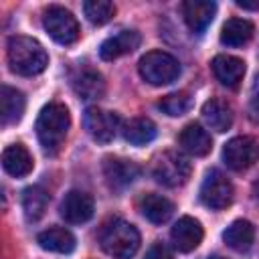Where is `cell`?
<instances>
[{"label":"cell","instance_id":"6da1fadb","mask_svg":"<svg viewBox=\"0 0 259 259\" xmlns=\"http://www.w3.org/2000/svg\"><path fill=\"white\" fill-rule=\"evenodd\" d=\"M8 65L16 75L22 77H32L38 75L47 69L49 65V55L45 47L30 36H10L8 38Z\"/></svg>","mask_w":259,"mask_h":259},{"label":"cell","instance_id":"7a4b0ae2","mask_svg":"<svg viewBox=\"0 0 259 259\" xmlns=\"http://www.w3.org/2000/svg\"><path fill=\"white\" fill-rule=\"evenodd\" d=\"M71 125L69 109L63 103H49L36 119V138L47 154H57L67 138Z\"/></svg>","mask_w":259,"mask_h":259},{"label":"cell","instance_id":"3957f363","mask_svg":"<svg viewBox=\"0 0 259 259\" xmlns=\"http://www.w3.org/2000/svg\"><path fill=\"white\" fill-rule=\"evenodd\" d=\"M101 249L113 259H130L140 249V233L138 229L121 219H113L103 225L99 233Z\"/></svg>","mask_w":259,"mask_h":259},{"label":"cell","instance_id":"277c9868","mask_svg":"<svg viewBox=\"0 0 259 259\" xmlns=\"http://www.w3.org/2000/svg\"><path fill=\"white\" fill-rule=\"evenodd\" d=\"M138 71L142 75V79L150 85H168L174 79H178L180 75V63L164 51H150L146 53L140 63H138Z\"/></svg>","mask_w":259,"mask_h":259},{"label":"cell","instance_id":"5b68a950","mask_svg":"<svg viewBox=\"0 0 259 259\" xmlns=\"http://www.w3.org/2000/svg\"><path fill=\"white\" fill-rule=\"evenodd\" d=\"M190 162L178 154V152H162L156 160H154V166H152V174L156 178V182H160L162 186H168V188H176V186H182L188 178H190Z\"/></svg>","mask_w":259,"mask_h":259},{"label":"cell","instance_id":"8992f818","mask_svg":"<svg viewBox=\"0 0 259 259\" xmlns=\"http://www.w3.org/2000/svg\"><path fill=\"white\" fill-rule=\"evenodd\" d=\"M45 30L59 45H73L79 38V24L75 16L63 6H49L42 16Z\"/></svg>","mask_w":259,"mask_h":259},{"label":"cell","instance_id":"52a82bcc","mask_svg":"<svg viewBox=\"0 0 259 259\" xmlns=\"http://www.w3.org/2000/svg\"><path fill=\"white\" fill-rule=\"evenodd\" d=\"M259 158V142L253 136L231 138L223 148V160L231 170H247Z\"/></svg>","mask_w":259,"mask_h":259},{"label":"cell","instance_id":"ba28073f","mask_svg":"<svg viewBox=\"0 0 259 259\" xmlns=\"http://www.w3.org/2000/svg\"><path fill=\"white\" fill-rule=\"evenodd\" d=\"M200 200L204 206L212 210L227 208L233 200V184L221 170L206 172L202 184H200Z\"/></svg>","mask_w":259,"mask_h":259},{"label":"cell","instance_id":"9c48e42d","mask_svg":"<svg viewBox=\"0 0 259 259\" xmlns=\"http://www.w3.org/2000/svg\"><path fill=\"white\" fill-rule=\"evenodd\" d=\"M83 121H85L89 136L99 144L111 142L117 136L119 125H121V119L117 113L107 111V109H99V107H87Z\"/></svg>","mask_w":259,"mask_h":259},{"label":"cell","instance_id":"30bf717a","mask_svg":"<svg viewBox=\"0 0 259 259\" xmlns=\"http://www.w3.org/2000/svg\"><path fill=\"white\" fill-rule=\"evenodd\" d=\"M140 172L142 170L134 160H125V158H117V156H109L103 160V176L111 190L127 188L130 184L136 182Z\"/></svg>","mask_w":259,"mask_h":259},{"label":"cell","instance_id":"8fae6325","mask_svg":"<svg viewBox=\"0 0 259 259\" xmlns=\"http://www.w3.org/2000/svg\"><path fill=\"white\" fill-rule=\"evenodd\" d=\"M93 210H95L93 198L83 190H69L61 202V217L73 225L87 223L93 217Z\"/></svg>","mask_w":259,"mask_h":259},{"label":"cell","instance_id":"7c38bea8","mask_svg":"<svg viewBox=\"0 0 259 259\" xmlns=\"http://www.w3.org/2000/svg\"><path fill=\"white\" fill-rule=\"evenodd\" d=\"M202 227L196 219L192 217H182L174 223L172 231H170V239H172V245L180 251V253H190L194 251L200 241H202Z\"/></svg>","mask_w":259,"mask_h":259},{"label":"cell","instance_id":"4fadbf2b","mask_svg":"<svg viewBox=\"0 0 259 259\" xmlns=\"http://www.w3.org/2000/svg\"><path fill=\"white\" fill-rule=\"evenodd\" d=\"M214 12H217V4L212 0H186V2H182L184 22L196 34L206 30V26L214 18Z\"/></svg>","mask_w":259,"mask_h":259},{"label":"cell","instance_id":"5bb4252c","mask_svg":"<svg viewBox=\"0 0 259 259\" xmlns=\"http://www.w3.org/2000/svg\"><path fill=\"white\" fill-rule=\"evenodd\" d=\"M142 38H140V32L136 30H119L117 34L105 38L99 47V57L103 61H113L117 57H123L127 53H134L138 47H140Z\"/></svg>","mask_w":259,"mask_h":259},{"label":"cell","instance_id":"9a60e30c","mask_svg":"<svg viewBox=\"0 0 259 259\" xmlns=\"http://www.w3.org/2000/svg\"><path fill=\"white\" fill-rule=\"evenodd\" d=\"M71 83H73L75 93H77L81 99H85V101L99 99V97H103V93H105V81H103L101 73H97V71L91 69V67H81V69H77V73L71 77Z\"/></svg>","mask_w":259,"mask_h":259},{"label":"cell","instance_id":"2e32d148","mask_svg":"<svg viewBox=\"0 0 259 259\" xmlns=\"http://www.w3.org/2000/svg\"><path fill=\"white\" fill-rule=\"evenodd\" d=\"M214 77L225 85V87H237L243 81L245 75V63L239 57L233 55H217L210 63Z\"/></svg>","mask_w":259,"mask_h":259},{"label":"cell","instance_id":"e0dca14e","mask_svg":"<svg viewBox=\"0 0 259 259\" xmlns=\"http://www.w3.org/2000/svg\"><path fill=\"white\" fill-rule=\"evenodd\" d=\"M178 144L190 156H206L212 148V140H210L208 132L198 123L184 125L180 136H178Z\"/></svg>","mask_w":259,"mask_h":259},{"label":"cell","instance_id":"ac0fdd59","mask_svg":"<svg viewBox=\"0 0 259 259\" xmlns=\"http://www.w3.org/2000/svg\"><path fill=\"white\" fill-rule=\"evenodd\" d=\"M2 166L10 176L20 178L32 170L34 160L22 144H12V146L4 148V152H2Z\"/></svg>","mask_w":259,"mask_h":259},{"label":"cell","instance_id":"d6986e66","mask_svg":"<svg viewBox=\"0 0 259 259\" xmlns=\"http://www.w3.org/2000/svg\"><path fill=\"white\" fill-rule=\"evenodd\" d=\"M202 117L210 130L223 134L233 125V107L227 101L212 97L202 105Z\"/></svg>","mask_w":259,"mask_h":259},{"label":"cell","instance_id":"ffe728a7","mask_svg":"<svg viewBox=\"0 0 259 259\" xmlns=\"http://www.w3.org/2000/svg\"><path fill=\"white\" fill-rule=\"evenodd\" d=\"M223 239H225V243L231 249H235L239 253L249 251L251 245H253V241H255V227L249 221H245V219H237V221H233L225 229Z\"/></svg>","mask_w":259,"mask_h":259},{"label":"cell","instance_id":"44dd1931","mask_svg":"<svg viewBox=\"0 0 259 259\" xmlns=\"http://www.w3.org/2000/svg\"><path fill=\"white\" fill-rule=\"evenodd\" d=\"M140 210H142V214H144L150 223L162 225V223H166V221L172 217L174 204H172L166 196L150 192V194H146V196L140 198Z\"/></svg>","mask_w":259,"mask_h":259},{"label":"cell","instance_id":"7402d4cb","mask_svg":"<svg viewBox=\"0 0 259 259\" xmlns=\"http://www.w3.org/2000/svg\"><path fill=\"white\" fill-rule=\"evenodd\" d=\"M255 26L245 18H229L221 28V42L227 47H243L253 38Z\"/></svg>","mask_w":259,"mask_h":259},{"label":"cell","instance_id":"603a6c76","mask_svg":"<svg viewBox=\"0 0 259 259\" xmlns=\"http://www.w3.org/2000/svg\"><path fill=\"white\" fill-rule=\"evenodd\" d=\"M36 243L45 251H53V253H71L75 249L73 233L63 229V227H53V229H47V231L38 233Z\"/></svg>","mask_w":259,"mask_h":259},{"label":"cell","instance_id":"cb8c5ba5","mask_svg":"<svg viewBox=\"0 0 259 259\" xmlns=\"http://www.w3.org/2000/svg\"><path fill=\"white\" fill-rule=\"evenodd\" d=\"M0 107H2V123L4 125L16 123L24 113V95L14 87L4 85L0 95Z\"/></svg>","mask_w":259,"mask_h":259},{"label":"cell","instance_id":"d4e9b609","mask_svg":"<svg viewBox=\"0 0 259 259\" xmlns=\"http://www.w3.org/2000/svg\"><path fill=\"white\" fill-rule=\"evenodd\" d=\"M49 206V192L42 186H28L22 192V210L28 221H38Z\"/></svg>","mask_w":259,"mask_h":259},{"label":"cell","instance_id":"484cf974","mask_svg":"<svg viewBox=\"0 0 259 259\" xmlns=\"http://www.w3.org/2000/svg\"><path fill=\"white\" fill-rule=\"evenodd\" d=\"M123 138L134 146H146L156 138V123L148 117H134L123 125Z\"/></svg>","mask_w":259,"mask_h":259},{"label":"cell","instance_id":"4316f807","mask_svg":"<svg viewBox=\"0 0 259 259\" xmlns=\"http://www.w3.org/2000/svg\"><path fill=\"white\" fill-rule=\"evenodd\" d=\"M158 107L170 115V117H180L184 113L190 111L192 107V97L186 93V91H174V93H168L164 95L160 101H158Z\"/></svg>","mask_w":259,"mask_h":259},{"label":"cell","instance_id":"83f0119b","mask_svg":"<svg viewBox=\"0 0 259 259\" xmlns=\"http://www.w3.org/2000/svg\"><path fill=\"white\" fill-rule=\"evenodd\" d=\"M83 12L91 24L101 26L111 20V16L115 14V6L109 0H87L83 2Z\"/></svg>","mask_w":259,"mask_h":259},{"label":"cell","instance_id":"f1b7e54d","mask_svg":"<svg viewBox=\"0 0 259 259\" xmlns=\"http://www.w3.org/2000/svg\"><path fill=\"white\" fill-rule=\"evenodd\" d=\"M249 117L253 123L259 125V75L255 77L253 81V87H251V95H249Z\"/></svg>","mask_w":259,"mask_h":259},{"label":"cell","instance_id":"f546056e","mask_svg":"<svg viewBox=\"0 0 259 259\" xmlns=\"http://www.w3.org/2000/svg\"><path fill=\"white\" fill-rule=\"evenodd\" d=\"M144 259H172V253H170V249L164 243H154L148 249V253H146Z\"/></svg>","mask_w":259,"mask_h":259},{"label":"cell","instance_id":"4dcf8cb0","mask_svg":"<svg viewBox=\"0 0 259 259\" xmlns=\"http://www.w3.org/2000/svg\"><path fill=\"white\" fill-rule=\"evenodd\" d=\"M237 6H239V8H245V10H259V0H257V2H247V0H237Z\"/></svg>","mask_w":259,"mask_h":259},{"label":"cell","instance_id":"1f68e13d","mask_svg":"<svg viewBox=\"0 0 259 259\" xmlns=\"http://www.w3.org/2000/svg\"><path fill=\"white\" fill-rule=\"evenodd\" d=\"M208 259H225V257H221V255H210Z\"/></svg>","mask_w":259,"mask_h":259}]
</instances>
